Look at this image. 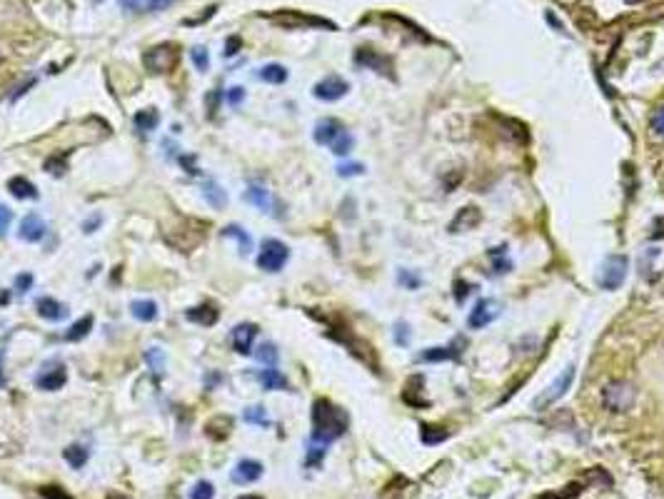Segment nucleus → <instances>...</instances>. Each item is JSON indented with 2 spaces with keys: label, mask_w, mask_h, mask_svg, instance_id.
Listing matches in <instances>:
<instances>
[{
  "label": "nucleus",
  "mask_w": 664,
  "mask_h": 499,
  "mask_svg": "<svg viewBox=\"0 0 664 499\" xmlns=\"http://www.w3.org/2000/svg\"><path fill=\"white\" fill-rule=\"evenodd\" d=\"M312 437L320 442H332L338 440L340 435L348 427V415H345L340 407H335L327 399H317L315 407H312Z\"/></svg>",
  "instance_id": "f257e3e1"
},
{
  "label": "nucleus",
  "mask_w": 664,
  "mask_h": 499,
  "mask_svg": "<svg viewBox=\"0 0 664 499\" xmlns=\"http://www.w3.org/2000/svg\"><path fill=\"white\" fill-rule=\"evenodd\" d=\"M287 260H290V247L285 245V242L275 240V237H268V240L260 245L258 268L265 270V273H280Z\"/></svg>",
  "instance_id": "f03ea898"
},
{
  "label": "nucleus",
  "mask_w": 664,
  "mask_h": 499,
  "mask_svg": "<svg viewBox=\"0 0 664 499\" xmlns=\"http://www.w3.org/2000/svg\"><path fill=\"white\" fill-rule=\"evenodd\" d=\"M627 268H629V260L624 258V255H609V258L605 260V265H602L600 287L602 289H619L624 282V277H627Z\"/></svg>",
  "instance_id": "7ed1b4c3"
},
{
  "label": "nucleus",
  "mask_w": 664,
  "mask_h": 499,
  "mask_svg": "<svg viewBox=\"0 0 664 499\" xmlns=\"http://www.w3.org/2000/svg\"><path fill=\"white\" fill-rule=\"evenodd\" d=\"M500 315H502V302H500V299L485 297V299H480V302H477L472 310H469L467 327H469V330H485V327L492 325V322H495Z\"/></svg>",
  "instance_id": "20e7f679"
},
{
  "label": "nucleus",
  "mask_w": 664,
  "mask_h": 499,
  "mask_svg": "<svg viewBox=\"0 0 664 499\" xmlns=\"http://www.w3.org/2000/svg\"><path fill=\"white\" fill-rule=\"evenodd\" d=\"M634 397H637V392H634V387L629 382H609L605 387V392H602V399H605V405L609 407L612 412H624L629 410V407L634 405Z\"/></svg>",
  "instance_id": "39448f33"
},
{
  "label": "nucleus",
  "mask_w": 664,
  "mask_h": 499,
  "mask_svg": "<svg viewBox=\"0 0 664 499\" xmlns=\"http://www.w3.org/2000/svg\"><path fill=\"white\" fill-rule=\"evenodd\" d=\"M175 63H178V50L173 45L150 47L148 53H145V68L150 73H168V70H173Z\"/></svg>",
  "instance_id": "423d86ee"
},
{
  "label": "nucleus",
  "mask_w": 664,
  "mask_h": 499,
  "mask_svg": "<svg viewBox=\"0 0 664 499\" xmlns=\"http://www.w3.org/2000/svg\"><path fill=\"white\" fill-rule=\"evenodd\" d=\"M350 90V83L345 78H340V75H327L325 80H320V83L312 88V95H315L317 100H325V103H335V100L345 98Z\"/></svg>",
  "instance_id": "0eeeda50"
},
{
  "label": "nucleus",
  "mask_w": 664,
  "mask_h": 499,
  "mask_svg": "<svg viewBox=\"0 0 664 499\" xmlns=\"http://www.w3.org/2000/svg\"><path fill=\"white\" fill-rule=\"evenodd\" d=\"M575 374H577V369H575V365H569L564 372H559V377L554 379L552 384L547 387V392L542 394V397L534 402L537 407H542V405H552V402H557L559 397H562L564 392H567L569 387H572V382H575Z\"/></svg>",
  "instance_id": "6e6552de"
},
{
  "label": "nucleus",
  "mask_w": 664,
  "mask_h": 499,
  "mask_svg": "<svg viewBox=\"0 0 664 499\" xmlns=\"http://www.w3.org/2000/svg\"><path fill=\"white\" fill-rule=\"evenodd\" d=\"M258 337V325L253 322H243V325H235L230 332L232 350L237 355H253V342Z\"/></svg>",
  "instance_id": "1a4fd4ad"
},
{
  "label": "nucleus",
  "mask_w": 664,
  "mask_h": 499,
  "mask_svg": "<svg viewBox=\"0 0 664 499\" xmlns=\"http://www.w3.org/2000/svg\"><path fill=\"white\" fill-rule=\"evenodd\" d=\"M65 379H68V374H65L63 365H53L50 369H42V372L38 374V377H35V387L42 389V392H55V389L63 387Z\"/></svg>",
  "instance_id": "9d476101"
},
{
  "label": "nucleus",
  "mask_w": 664,
  "mask_h": 499,
  "mask_svg": "<svg viewBox=\"0 0 664 499\" xmlns=\"http://www.w3.org/2000/svg\"><path fill=\"white\" fill-rule=\"evenodd\" d=\"M45 232H47V225L40 215H25L21 227H18V235L25 242H40L42 237H45Z\"/></svg>",
  "instance_id": "9b49d317"
},
{
  "label": "nucleus",
  "mask_w": 664,
  "mask_h": 499,
  "mask_svg": "<svg viewBox=\"0 0 664 499\" xmlns=\"http://www.w3.org/2000/svg\"><path fill=\"white\" fill-rule=\"evenodd\" d=\"M343 130H345V125L340 120H335V117H325V120H320L315 125L312 137H315L317 145H332V140H335Z\"/></svg>",
  "instance_id": "f8f14e48"
},
{
  "label": "nucleus",
  "mask_w": 664,
  "mask_h": 499,
  "mask_svg": "<svg viewBox=\"0 0 664 499\" xmlns=\"http://www.w3.org/2000/svg\"><path fill=\"white\" fill-rule=\"evenodd\" d=\"M35 310L38 315L42 317V320H50V322H60L68 317V307L63 305V302H58V299L53 297H40L35 302Z\"/></svg>",
  "instance_id": "ddd939ff"
},
{
  "label": "nucleus",
  "mask_w": 664,
  "mask_h": 499,
  "mask_svg": "<svg viewBox=\"0 0 664 499\" xmlns=\"http://www.w3.org/2000/svg\"><path fill=\"white\" fill-rule=\"evenodd\" d=\"M457 357H459L457 342H452V345H447V347H430V350L420 352L417 355V362H445V360H457Z\"/></svg>",
  "instance_id": "4468645a"
},
{
  "label": "nucleus",
  "mask_w": 664,
  "mask_h": 499,
  "mask_svg": "<svg viewBox=\"0 0 664 499\" xmlns=\"http://www.w3.org/2000/svg\"><path fill=\"white\" fill-rule=\"evenodd\" d=\"M8 190H11V195H13V197H18V200H35L38 197L35 185H33L28 178H23V175L8 180Z\"/></svg>",
  "instance_id": "2eb2a0df"
},
{
  "label": "nucleus",
  "mask_w": 664,
  "mask_h": 499,
  "mask_svg": "<svg viewBox=\"0 0 664 499\" xmlns=\"http://www.w3.org/2000/svg\"><path fill=\"white\" fill-rule=\"evenodd\" d=\"M217 317H220V312L215 310L212 305H200V307H190L188 310V320L190 322H198V325H215Z\"/></svg>",
  "instance_id": "dca6fc26"
},
{
  "label": "nucleus",
  "mask_w": 664,
  "mask_h": 499,
  "mask_svg": "<svg viewBox=\"0 0 664 499\" xmlns=\"http://www.w3.org/2000/svg\"><path fill=\"white\" fill-rule=\"evenodd\" d=\"M132 310V317L140 322H153L158 320V305H155L153 299H135L130 305Z\"/></svg>",
  "instance_id": "f3484780"
},
{
  "label": "nucleus",
  "mask_w": 664,
  "mask_h": 499,
  "mask_svg": "<svg viewBox=\"0 0 664 499\" xmlns=\"http://www.w3.org/2000/svg\"><path fill=\"white\" fill-rule=\"evenodd\" d=\"M158 122H160V115H158V110H153V108L137 110L135 117H132V125H135V130H140V132H153L155 127H158Z\"/></svg>",
  "instance_id": "a211bd4d"
},
{
  "label": "nucleus",
  "mask_w": 664,
  "mask_h": 499,
  "mask_svg": "<svg viewBox=\"0 0 664 499\" xmlns=\"http://www.w3.org/2000/svg\"><path fill=\"white\" fill-rule=\"evenodd\" d=\"M260 474H263V467H260L258 462L243 459V462L235 467V472H232V479H235V482H255Z\"/></svg>",
  "instance_id": "6ab92c4d"
},
{
  "label": "nucleus",
  "mask_w": 664,
  "mask_h": 499,
  "mask_svg": "<svg viewBox=\"0 0 664 499\" xmlns=\"http://www.w3.org/2000/svg\"><path fill=\"white\" fill-rule=\"evenodd\" d=\"M258 78L263 80V83H270V85H280L287 80V68L280 63H268L263 65V68L258 70Z\"/></svg>",
  "instance_id": "aec40b11"
},
{
  "label": "nucleus",
  "mask_w": 664,
  "mask_h": 499,
  "mask_svg": "<svg viewBox=\"0 0 664 499\" xmlns=\"http://www.w3.org/2000/svg\"><path fill=\"white\" fill-rule=\"evenodd\" d=\"M245 200H248L250 205L260 207L263 212H270V207H273V197H270V193L265 188H255V185H250L248 193H245Z\"/></svg>",
  "instance_id": "412c9836"
},
{
  "label": "nucleus",
  "mask_w": 664,
  "mask_h": 499,
  "mask_svg": "<svg viewBox=\"0 0 664 499\" xmlns=\"http://www.w3.org/2000/svg\"><path fill=\"white\" fill-rule=\"evenodd\" d=\"M258 379L265 389H287V379H285V374L277 372L275 367L263 369V372L258 374Z\"/></svg>",
  "instance_id": "4be33fe9"
},
{
  "label": "nucleus",
  "mask_w": 664,
  "mask_h": 499,
  "mask_svg": "<svg viewBox=\"0 0 664 499\" xmlns=\"http://www.w3.org/2000/svg\"><path fill=\"white\" fill-rule=\"evenodd\" d=\"M202 197H205L212 207H225V205H227L225 190H222L217 183H212V180H210V183L202 185Z\"/></svg>",
  "instance_id": "5701e85b"
},
{
  "label": "nucleus",
  "mask_w": 664,
  "mask_h": 499,
  "mask_svg": "<svg viewBox=\"0 0 664 499\" xmlns=\"http://www.w3.org/2000/svg\"><path fill=\"white\" fill-rule=\"evenodd\" d=\"M90 327H93V315L80 317V320L75 322V325L70 327L68 332H65V340H68V342H78V340H83V337H88Z\"/></svg>",
  "instance_id": "b1692460"
},
{
  "label": "nucleus",
  "mask_w": 664,
  "mask_h": 499,
  "mask_svg": "<svg viewBox=\"0 0 664 499\" xmlns=\"http://www.w3.org/2000/svg\"><path fill=\"white\" fill-rule=\"evenodd\" d=\"M490 260H492V268H495V275L510 273V270H512V260L507 258V247L505 245L490 250Z\"/></svg>",
  "instance_id": "393cba45"
},
{
  "label": "nucleus",
  "mask_w": 664,
  "mask_h": 499,
  "mask_svg": "<svg viewBox=\"0 0 664 499\" xmlns=\"http://www.w3.org/2000/svg\"><path fill=\"white\" fill-rule=\"evenodd\" d=\"M355 60H357L360 65H367V68L377 70V73H385V58H379V55H374L372 50H360L357 55H355Z\"/></svg>",
  "instance_id": "a878e982"
},
{
  "label": "nucleus",
  "mask_w": 664,
  "mask_h": 499,
  "mask_svg": "<svg viewBox=\"0 0 664 499\" xmlns=\"http://www.w3.org/2000/svg\"><path fill=\"white\" fill-rule=\"evenodd\" d=\"M353 145H355V137L350 135L348 130H343L338 137H335V140H332L330 150H332V153H335V155H340V158H343V155H350V150H353Z\"/></svg>",
  "instance_id": "bb28decb"
},
{
  "label": "nucleus",
  "mask_w": 664,
  "mask_h": 499,
  "mask_svg": "<svg viewBox=\"0 0 664 499\" xmlns=\"http://www.w3.org/2000/svg\"><path fill=\"white\" fill-rule=\"evenodd\" d=\"M125 11H132V13H150V11H158V0H118Z\"/></svg>",
  "instance_id": "cd10ccee"
},
{
  "label": "nucleus",
  "mask_w": 664,
  "mask_h": 499,
  "mask_svg": "<svg viewBox=\"0 0 664 499\" xmlns=\"http://www.w3.org/2000/svg\"><path fill=\"white\" fill-rule=\"evenodd\" d=\"M649 130H652L654 137L664 140V105H659L657 110L652 113V117H649Z\"/></svg>",
  "instance_id": "c85d7f7f"
},
{
  "label": "nucleus",
  "mask_w": 664,
  "mask_h": 499,
  "mask_svg": "<svg viewBox=\"0 0 664 499\" xmlns=\"http://www.w3.org/2000/svg\"><path fill=\"white\" fill-rule=\"evenodd\" d=\"M255 357H258L260 362H265V365H270V367H273V365L277 362V350H275L273 342H265V345L258 347V352H255Z\"/></svg>",
  "instance_id": "c756f323"
},
{
  "label": "nucleus",
  "mask_w": 664,
  "mask_h": 499,
  "mask_svg": "<svg viewBox=\"0 0 664 499\" xmlns=\"http://www.w3.org/2000/svg\"><path fill=\"white\" fill-rule=\"evenodd\" d=\"M222 235H225V237H230V235H232V237H237V240L243 242V253H248L250 247H253V240H250V235L243 230V227H237V225H227L225 230H222Z\"/></svg>",
  "instance_id": "7c9ffc66"
},
{
  "label": "nucleus",
  "mask_w": 664,
  "mask_h": 499,
  "mask_svg": "<svg viewBox=\"0 0 664 499\" xmlns=\"http://www.w3.org/2000/svg\"><path fill=\"white\" fill-rule=\"evenodd\" d=\"M193 63H195V68L200 73H205L210 68V55H207L205 47H193Z\"/></svg>",
  "instance_id": "2f4dec72"
},
{
  "label": "nucleus",
  "mask_w": 664,
  "mask_h": 499,
  "mask_svg": "<svg viewBox=\"0 0 664 499\" xmlns=\"http://www.w3.org/2000/svg\"><path fill=\"white\" fill-rule=\"evenodd\" d=\"M412 340V332H410V325H405V322H397L395 325V342L400 347H407Z\"/></svg>",
  "instance_id": "473e14b6"
},
{
  "label": "nucleus",
  "mask_w": 664,
  "mask_h": 499,
  "mask_svg": "<svg viewBox=\"0 0 664 499\" xmlns=\"http://www.w3.org/2000/svg\"><path fill=\"white\" fill-rule=\"evenodd\" d=\"M245 420L258 422V425H270V420H268V415H265L263 407H248V410H245Z\"/></svg>",
  "instance_id": "72a5a7b5"
},
{
  "label": "nucleus",
  "mask_w": 664,
  "mask_h": 499,
  "mask_svg": "<svg viewBox=\"0 0 664 499\" xmlns=\"http://www.w3.org/2000/svg\"><path fill=\"white\" fill-rule=\"evenodd\" d=\"M65 457L70 459V464H73V467H80V464L85 462V457H88V454H85L83 447H70L68 452H65Z\"/></svg>",
  "instance_id": "f704fd0d"
},
{
  "label": "nucleus",
  "mask_w": 664,
  "mask_h": 499,
  "mask_svg": "<svg viewBox=\"0 0 664 499\" xmlns=\"http://www.w3.org/2000/svg\"><path fill=\"white\" fill-rule=\"evenodd\" d=\"M362 173H365V165H360V163L340 165V168H338L340 178H353V175H362Z\"/></svg>",
  "instance_id": "c9c22d12"
},
{
  "label": "nucleus",
  "mask_w": 664,
  "mask_h": 499,
  "mask_svg": "<svg viewBox=\"0 0 664 499\" xmlns=\"http://www.w3.org/2000/svg\"><path fill=\"white\" fill-rule=\"evenodd\" d=\"M397 280H400V282L405 285V287H410V289H417V287H420V277H417V275H412V273H407V270H400Z\"/></svg>",
  "instance_id": "e433bc0d"
},
{
  "label": "nucleus",
  "mask_w": 664,
  "mask_h": 499,
  "mask_svg": "<svg viewBox=\"0 0 664 499\" xmlns=\"http://www.w3.org/2000/svg\"><path fill=\"white\" fill-rule=\"evenodd\" d=\"M11 220H13V212L8 210L6 205H0V237L8 232V227H11Z\"/></svg>",
  "instance_id": "4c0bfd02"
},
{
  "label": "nucleus",
  "mask_w": 664,
  "mask_h": 499,
  "mask_svg": "<svg viewBox=\"0 0 664 499\" xmlns=\"http://www.w3.org/2000/svg\"><path fill=\"white\" fill-rule=\"evenodd\" d=\"M243 100H245V88H240V85H237V88H230V93H227V103H230L232 108H237Z\"/></svg>",
  "instance_id": "58836bf2"
},
{
  "label": "nucleus",
  "mask_w": 664,
  "mask_h": 499,
  "mask_svg": "<svg viewBox=\"0 0 664 499\" xmlns=\"http://www.w3.org/2000/svg\"><path fill=\"white\" fill-rule=\"evenodd\" d=\"M472 289H474V285H469V282L462 285V282H457V292H454V299H457L459 305H462L464 299L469 297V292H472Z\"/></svg>",
  "instance_id": "ea45409f"
},
{
  "label": "nucleus",
  "mask_w": 664,
  "mask_h": 499,
  "mask_svg": "<svg viewBox=\"0 0 664 499\" xmlns=\"http://www.w3.org/2000/svg\"><path fill=\"white\" fill-rule=\"evenodd\" d=\"M212 497V487L207 482H200L193 492V499H210Z\"/></svg>",
  "instance_id": "a19ab883"
},
{
  "label": "nucleus",
  "mask_w": 664,
  "mask_h": 499,
  "mask_svg": "<svg viewBox=\"0 0 664 499\" xmlns=\"http://www.w3.org/2000/svg\"><path fill=\"white\" fill-rule=\"evenodd\" d=\"M30 285H33V275H21V277H16V287H18V292H28L30 289Z\"/></svg>",
  "instance_id": "79ce46f5"
},
{
  "label": "nucleus",
  "mask_w": 664,
  "mask_h": 499,
  "mask_svg": "<svg viewBox=\"0 0 664 499\" xmlns=\"http://www.w3.org/2000/svg\"><path fill=\"white\" fill-rule=\"evenodd\" d=\"M235 45L240 47V38H230V42H227V50H225V55H232V53H235Z\"/></svg>",
  "instance_id": "37998d69"
},
{
  "label": "nucleus",
  "mask_w": 664,
  "mask_h": 499,
  "mask_svg": "<svg viewBox=\"0 0 664 499\" xmlns=\"http://www.w3.org/2000/svg\"><path fill=\"white\" fill-rule=\"evenodd\" d=\"M95 225H101V217H98V215H95L93 220H88V222H85V232H95V230H93Z\"/></svg>",
  "instance_id": "c03bdc74"
},
{
  "label": "nucleus",
  "mask_w": 664,
  "mask_h": 499,
  "mask_svg": "<svg viewBox=\"0 0 664 499\" xmlns=\"http://www.w3.org/2000/svg\"><path fill=\"white\" fill-rule=\"evenodd\" d=\"M6 384V374H3V365H0V387Z\"/></svg>",
  "instance_id": "a18cd8bd"
},
{
  "label": "nucleus",
  "mask_w": 664,
  "mask_h": 499,
  "mask_svg": "<svg viewBox=\"0 0 664 499\" xmlns=\"http://www.w3.org/2000/svg\"><path fill=\"white\" fill-rule=\"evenodd\" d=\"M240 499H260V497H255V494H248V497H240Z\"/></svg>",
  "instance_id": "49530a36"
}]
</instances>
